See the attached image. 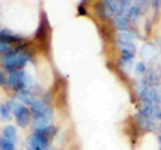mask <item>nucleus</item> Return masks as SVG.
<instances>
[{
  "instance_id": "obj_1",
  "label": "nucleus",
  "mask_w": 161,
  "mask_h": 150,
  "mask_svg": "<svg viewBox=\"0 0 161 150\" xmlns=\"http://www.w3.org/2000/svg\"><path fill=\"white\" fill-rule=\"evenodd\" d=\"M27 61H28V55L26 52L15 51V52H8L4 55L2 59V63L9 71H14V70H18V68H22L23 66H26Z\"/></svg>"
},
{
  "instance_id": "obj_2",
  "label": "nucleus",
  "mask_w": 161,
  "mask_h": 150,
  "mask_svg": "<svg viewBox=\"0 0 161 150\" xmlns=\"http://www.w3.org/2000/svg\"><path fill=\"white\" fill-rule=\"evenodd\" d=\"M31 111L34 114V117H40V118H47L51 119L53 118V109L48 104L42 101V99H36L31 104Z\"/></svg>"
},
{
  "instance_id": "obj_3",
  "label": "nucleus",
  "mask_w": 161,
  "mask_h": 150,
  "mask_svg": "<svg viewBox=\"0 0 161 150\" xmlns=\"http://www.w3.org/2000/svg\"><path fill=\"white\" fill-rule=\"evenodd\" d=\"M26 147H27V150H44L48 147V141L46 138H43L42 136H39V134L34 133L32 136L27 139Z\"/></svg>"
},
{
  "instance_id": "obj_4",
  "label": "nucleus",
  "mask_w": 161,
  "mask_h": 150,
  "mask_svg": "<svg viewBox=\"0 0 161 150\" xmlns=\"http://www.w3.org/2000/svg\"><path fill=\"white\" fill-rule=\"evenodd\" d=\"M8 82L11 84V87L18 90H24V84H23V70H14L9 71V77H8Z\"/></svg>"
},
{
  "instance_id": "obj_5",
  "label": "nucleus",
  "mask_w": 161,
  "mask_h": 150,
  "mask_svg": "<svg viewBox=\"0 0 161 150\" xmlns=\"http://www.w3.org/2000/svg\"><path fill=\"white\" fill-rule=\"evenodd\" d=\"M7 107L9 109V111H11L15 117L19 115V114H22V113L24 111V110L27 109L26 106H24V104H22L19 101H16V99H11V101L8 102Z\"/></svg>"
},
{
  "instance_id": "obj_6",
  "label": "nucleus",
  "mask_w": 161,
  "mask_h": 150,
  "mask_svg": "<svg viewBox=\"0 0 161 150\" xmlns=\"http://www.w3.org/2000/svg\"><path fill=\"white\" fill-rule=\"evenodd\" d=\"M113 22H114V26L117 27V28H119L121 31H125V29H128V27H129L128 18H126V15H124V13L115 15Z\"/></svg>"
},
{
  "instance_id": "obj_7",
  "label": "nucleus",
  "mask_w": 161,
  "mask_h": 150,
  "mask_svg": "<svg viewBox=\"0 0 161 150\" xmlns=\"http://www.w3.org/2000/svg\"><path fill=\"white\" fill-rule=\"evenodd\" d=\"M152 119L153 118H150L148 115H145L144 113H140L138 115H137V122L141 127H142L144 130H149V129H152L153 126V122H152Z\"/></svg>"
},
{
  "instance_id": "obj_8",
  "label": "nucleus",
  "mask_w": 161,
  "mask_h": 150,
  "mask_svg": "<svg viewBox=\"0 0 161 150\" xmlns=\"http://www.w3.org/2000/svg\"><path fill=\"white\" fill-rule=\"evenodd\" d=\"M0 40L6 42V43H14V42H19L22 40V38H19L18 35H14L12 32L7 31V29H3V31H0Z\"/></svg>"
},
{
  "instance_id": "obj_9",
  "label": "nucleus",
  "mask_w": 161,
  "mask_h": 150,
  "mask_svg": "<svg viewBox=\"0 0 161 150\" xmlns=\"http://www.w3.org/2000/svg\"><path fill=\"white\" fill-rule=\"evenodd\" d=\"M16 123L19 125L20 127H27L28 123H30V113H28V109H26L22 114L16 115Z\"/></svg>"
},
{
  "instance_id": "obj_10",
  "label": "nucleus",
  "mask_w": 161,
  "mask_h": 150,
  "mask_svg": "<svg viewBox=\"0 0 161 150\" xmlns=\"http://www.w3.org/2000/svg\"><path fill=\"white\" fill-rule=\"evenodd\" d=\"M16 98L19 99L20 102L27 103V104H32V102H34L31 93H28L27 90H20V91H18V94H16Z\"/></svg>"
},
{
  "instance_id": "obj_11",
  "label": "nucleus",
  "mask_w": 161,
  "mask_h": 150,
  "mask_svg": "<svg viewBox=\"0 0 161 150\" xmlns=\"http://www.w3.org/2000/svg\"><path fill=\"white\" fill-rule=\"evenodd\" d=\"M3 137L15 142V139H16V129L14 126H11V125H9V126H6L3 129Z\"/></svg>"
},
{
  "instance_id": "obj_12",
  "label": "nucleus",
  "mask_w": 161,
  "mask_h": 150,
  "mask_svg": "<svg viewBox=\"0 0 161 150\" xmlns=\"http://www.w3.org/2000/svg\"><path fill=\"white\" fill-rule=\"evenodd\" d=\"M95 9L98 11V15H99V16H102V18H110V16H113L112 11H110V9L108 8V6L105 4V2H103V3L97 4V7H95Z\"/></svg>"
},
{
  "instance_id": "obj_13",
  "label": "nucleus",
  "mask_w": 161,
  "mask_h": 150,
  "mask_svg": "<svg viewBox=\"0 0 161 150\" xmlns=\"http://www.w3.org/2000/svg\"><path fill=\"white\" fill-rule=\"evenodd\" d=\"M0 150H15V142L4 137H0Z\"/></svg>"
},
{
  "instance_id": "obj_14",
  "label": "nucleus",
  "mask_w": 161,
  "mask_h": 150,
  "mask_svg": "<svg viewBox=\"0 0 161 150\" xmlns=\"http://www.w3.org/2000/svg\"><path fill=\"white\" fill-rule=\"evenodd\" d=\"M140 15H141V9H140L137 6H134V7H130V8L128 9L126 18H130L132 20H137V19L140 18Z\"/></svg>"
},
{
  "instance_id": "obj_15",
  "label": "nucleus",
  "mask_w": 161,
  "mask_h": 150,
  "mask_svg": "<svg viewBox=\"0 0 161 150\" xmlns=\"http://www.w3.org/2000/svg\"><path fill=\"white\" fill-rule=\"evenodd\" d=\"M132 42V35L126 31H121L118 34V44H124V43H130Z\"/></svg>"
},
{
  "instance_id": "obj_16",
  "label": "nucleus",
  "mask_w": 161,
  "mask_h": 150,
  "mask_svg": "<svg viewBox=\"0 0 161 150\" xmlns=\"http://www.w3.org/2000/svg\"><path fill=\"white\" fill-rule=\"evenodd\" d=\"M9 117H11V111L7 106L4 104H0V119H4V121H8Z\"/></svg>"
},
{
  "instance_id": "obj_17",
  "label": "nucleus",
  "mask_w": 161,
  "mask_h": 150,
  "mask_svg": "<svg viewBox=\"0 0 161 150\" xmlns=\"http://www.w3.org/2000/svg\"><path fill=\"white\" fill-rule=\"evenodd\" d=\"M0 52H2V54H8V52H11V46H9L8 43H6V42L0 40Z\"/></svg>"
},
{
  "instance_id": "obj_18",
  "label": "nucleus",
  "mask_w": 161,
  "mask_h": 150,
  "mask_svg": "<svg viewBox=\"0 0 161 150\" xmlns=\"http://www.w3.org/2000/svg\"><path fill=\"white\" fill-rule=\"evenodd\" d=\"M136 70H137L138 74H144L145 70H147V67H145V64H142V63H137L136 64Z\"/></svg>"
},
{
  "instance_id": "obj_19",
  "label": "nucleus",
  "mask_w": 161,
  "mask_h": 150,
  "mask_svg": "<svg viewBox=\"0 0 161 150\" xmlns=\"http://www.w3.org/2000/svg\"><path fill=\"white\" fill-rule=\"evenodd\" d=\"M6 83H7V78H6V75H4V72L0 71V84H2V86H4Z\"/></svg>"
},
{
  "instance_id": "obj_20",
  "label": "nucleus",
  "mask_w": 161,
  "mask_h": 150,
  "mask_svg": "<svg viewBox=\"0 0 161 150\" xmlns=\"http://www.w3.org/2000/svg\"><path fill=\"white\" fill-rule=\"evenodd\" d=\"M78 11H79V13H80V15H85V13H86V12H85V8H83V6H79Z\"/></svg>"
}]
</instances>
